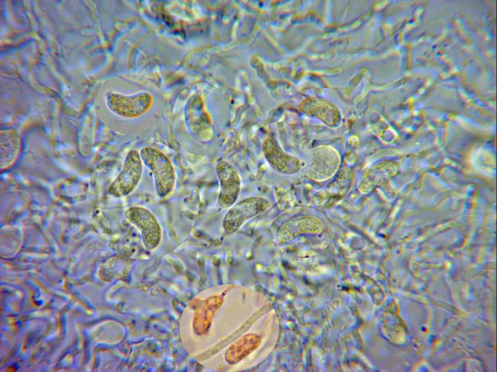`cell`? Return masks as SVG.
Segmentation results:
<instances>
[{
  "label": "cell",
  "instance_id": "6",
  "mask_svg": "<svg viewBox=\"0 0 497 372\" xmlns=\"http://www.w3.org/2000/svg\"><path fill=\"white\" fill-rule=\"evenodd\" d=\"M216 171L221 184L220 197H231L234 199L238 195L240 186L236 170L229 162L221 160L216 166Z\"/></svg>",
  "mask_w": 497,
  "mask_h": 372
},
{
  "label": "cell",
  "instance_id": "3",
  "mask_svg": "<svg viewBox=\"0 0 497 372\" xmlns=\"http://www.w3.org/2000/svg\"><path fill=\"white\" fill-rule=\"evenodd\" d=\"M127 219L140 231L145 247L149 249L156 248L160 244L162 231L155 216L147 209L132 206L125 211Z\"/></svg>",
  "mask_w": 497,
  "mask_h": 372
},
{
  "label": "cell",
  "instance_id": "5",
  "mask_svg": "<svg viewBox=\"0 0 497 372\" xmlns=\"http://www.w3.org/2000/svg\"><path fill=\"white\" fill-rule=\"evenodd\" d=\"M262 148L265 157L273 169L282 173L290 171L292 158L283 152L275 139H266Z\"/></svg>",
  "mask_w": 497,
  "mask_h": 372
},
{
  "label": "cell",
  "instance_id": "7",
  "mask_svg": "<svg viewBox=\"0 0 497 372\" xmlns=\"http://www.w3.org/2000/svg\"><path fill=\"white\" fill-rule=\"evenodd\" d=\"M197 106L195 104V99L192 98L188 102L185 108V122L187 128L194 134L200 136L202 132H204L205 124L203 122L206 121L201 120L203 115L198 109Z\"/></svg>",
  "mask_w": 497,
  "mask_h": 372
},
{
  "label": "cell",
  "instance_id": "8",
  "mask_svg": "<svg viewBox=\"0 0 497 372\" xmlns=\"http://www.w3.org/2000/svg\"><path fill=\"white\" fill-rule=\"evenodd\" d=\"M255 336H253L250 341L249 340L251 336L244 337L235 344H232L229 348L226 356L233 354L234 356L229 362L236 361L241 359L246 355L254 349L257 345H258V342L259 341L258 340L259 338L257 336L253 339Z\"/></svg>",
  "mask_w": 497,
  "mask_h": 372
},
{
  "label": "cell",
  "instance_id": "1",
  "mask_svg": "<svg viewBox=\"0 0 497 372\" xmlns=\"http://www.w3.org/2000/svg\"><path fill=\"white\" fill-rule=\"evenodd\" d=\"M140 154L143 162L153 174L157 194L164 197L169 194L175 182V173L169 158L162 151L151 147L142 148Z\"/></svg>",
  "mask_w": 497,
  "mask_h": 372
},
{
  "label": "cell",
  "instance_id": "2",
  "mask_svg": "<svg viewBox=\"0 0 497 372\" xmlns=\"http://www.w3.org/2000/svg\"><path fill=\"white\" fill-rule=\"evenodd\" d=\"M140 153L130 150L124 160L122 169L112 183L110 191L116 197L131 193L137 186L142 176L143 165Z\"/></svg>",
  "mask_w": 497,
  "mask_h": 372
},
{
  "label": "cell",
  "instance_id": "4",
  "mask_svg": "<svg viewBox=\"0 0 497 372\" xmlns=\"http://www.w3.org/2000/svg\"><path fill=\"white\" fill-rule=\"evenodd\" d=\"M111 110L117 115L126 118H135L145 113L153 102L151 95L142 92L131 95L114 93L109 98Z\"/></svg>",
  "mask_w": 497,
  "mask_h": 372
}]
</instances>
